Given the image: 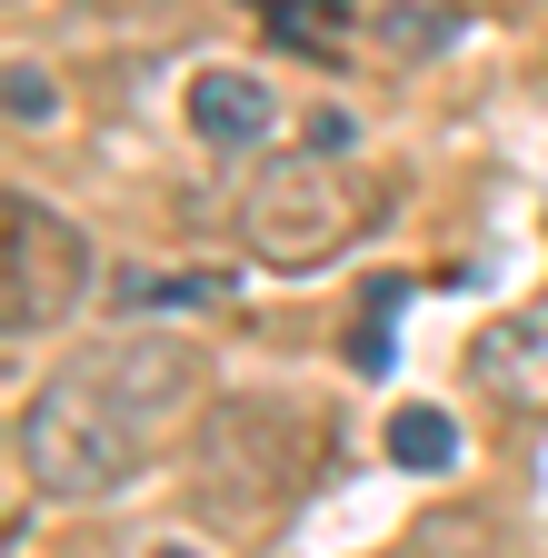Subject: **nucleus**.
<instances>
[{
  "mask_svg": "<svg viewBox=\"0 0 548 558\" xmlns=\"http://www.w3.org/2000/svg\"><path fill=\"white\" fill-rule=\"evenodd\" d=\"M379 220V180L339 150H280L259 160L249 190H240V250L259 269H329L360 230Z\"/></svg>",
  "mask_w": 548,
  "mask_h": 558,
  "instance_id": "3",
  "label": "nucleus"
},
{
  "mask_svg": "<svg viewBox=\"0 0 548 558\" xmlns=\"http://www.w3.org/2000/svg\"><path fill=\"white\" fill-rule=\"evenodd\" d=\"M319 469V418L309 399H220L190 439V499L230 538H269Z\"/></svg>",
  "mask_w": 548,
  "mask_h": 558,
  "instance_id": "2",
  "label": "nucleus"
},
{
  "mask_svg": "<svg viewBox=\"0 0 548 558\" xmlns=\"http://www.w3.org/2000/svg\"><path fill=\"white\" fill-rule=\"evenodd\" d=\"M269 120H280V90H259L249 70H199L190 81V130L210 140V150H249Z\"/></svg>",
  "mask_w": 548,
  "mask_h": 558,
  "instance_id": "6",
  "label": "nucleus"
},
{
  "mask_svg": "<svg viewBox=\"0 0 548 558\" xmlns=\"http://www.w3.org/2000/svg\"><path fill=\"white\" fill-rule=\"evenodd\" d=\"M50 110H60V90H50V70H40V60H11V120L31 130V120H50Z\"/></svg>",
  "mask_w": 548,
  "mask_h": 558,
  "instance_id": "10",
  "label": "nucleus"
},
{
  "mask_svg": "<svg viewBox=\"0 0 548 558\" xmlns=\"http://www.w3.org/2000/svg\"><path fill=\"white\" fill-rule=\"evenodd\" d=\"M120 300H141V310L150 300H180V310H199V300H220V290H210V279H120Z\"/></svg>",
  "mask_w": 548,
  "mask_h": 558,
  "instance_id": "11",
  "label": "nucleus"
},
{
  "mask_svg": "<svg viewBox=\"0 0 548 558\" xmlns=\"http://www.w3.org/2000/svg\"><path fill=\"white\" fill-rule=\"evenodd\" d=\"M369 50H399V60H419V50H449L459 40V11H429V0H389V11H360Z\"/></svg>",
  "mask_w": 548,
  "mask_h": 558,
  "instance_id": "7",
  "label": "nucleus"
},
{
  "mask_svg": "<svg viewBox=\"0 0 548 558\" xmlns=\"http://www.w3.org/2000/svg\"><path fill=\"white\" fill-rule=\"evenodd\" d=\"M468 379L489 389V399H509V409H528V418H548V290L519 319H499V329L468 339Z\"/></svg>",
  "mask_w": 548,
  "mask_h": 558,
  "instance_id": "5",
  "label": "nucleus"
},
{
  "mask_svg": "<svg viewBox=\"0 0 548 558\" xmlns=\"http://www.w3.org/2000/svg\"><path fill=\"white\" fill-rule=\"evenodd\" d=\"M210 399V360L180 329H120L81 360H60L31 399H21V469L50 499H100L130 488L150 459H170L180 439H199Z\"/></svg>",
  "mask_w": 548,
  "mask_h": 558,
  "instance_id": "1",
  "label": "nucleus"
},
{
  "mask_svg": "<svg viewBox=\"0 0 548 558\" xmlns=\"http://www.w3.org/2000/svg\"><path fill=\"white\" fill-rule=\"evenodd\" d=\"M90 290V240L60 220V209H40L31 190L0 199V329L31 339V329H60L81 310Z\"/></svg>",
  "mask_w": 548,
  "mask_h": 558,
  "instance_id": "4",
  "label": "nucleus"
},
{
  "mask_svg": "<svg viewBox=\"0 0 548 558\" xmlns=\"http://www.w3.org/2000/svg\"><path fill=\"white\" fill-rule=\"evenodd\" d=\"M150 558H199V548H150Z\"/></svg>",
  "mask_w": 548,
  "mask_h": 558,
  "instance_id": "12",
  "label": "nucleus"
},
{
  "mask_svg": "<svg viewBox=\"0 0 548 558\" xmlns=\"http://www.w3.org/2000/svg\"><path fill=\"white\" fill-rule=\"evenodd\" d=\"M389 459L419 469V478H449V469H459V418H449V409H399V418H389Z\"/></svg>",
  "mask_w": 548,
  "mask_h": 558,
  "instance_id": "8",
  "label": "nucleus"
},
{
  "mask_svg": "<svg viewBox=\"0 0 548 558\" xmlns=\"http://www.w3.org/2000/svg\"><path fill=\"white\" fill-rule=\"evenodd\" d=\"M399 300H409V279H369V310L350 319V369H360V379L389 369V310H399Z\"/></svg>",
  "mask_w": 548,
  "mask_h": 558,
  "instance_id": "9",
  "label": "nucleus"
}]
</instances>
